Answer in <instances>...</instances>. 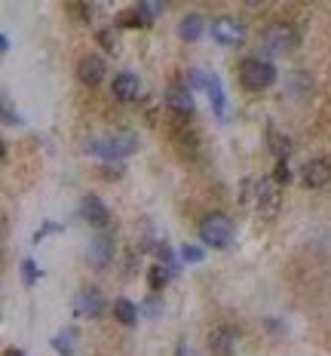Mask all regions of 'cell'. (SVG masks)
I'll return each mask as SVG.
<instances>
[{
  "mask_svg": "<svg viewBox=\"0 0 331 356\" xmlns=\"http://www.w3.org/2000/svg\"><path fill=\"white\" fill-rule=\"evenodd\" d=\"M138 151V138L132 133H108L86 142V154H95L102 160H126Z\"/></svg>",
  "mask_w": 331,
  "mask_h": 356,
  "instance_id": "6da1fadb",
  "label": "cell"
},
{
  "mask_svg": "<svg viewBox=\"0 0 331 356\" xmlns=\"http://www.w3.org/2000/svg\"><path fill=\"white\" fill-rule=\"evenodd\" d=\"M240 83L249 92H261V89L273 87V83H276L273 62H267V58H261V56L242 58V65H240Z\"/></svg>",
  "mask_w": 331,
  "mask_h": 356,
  "instance_id": "7a4b0ae2",
  "label": "cell"
},
{
  "mask_svg": "<svg viewBox=\"0 0 331 356\" xmlns=\"http://www.w3.org/2000/svg\"><path fill=\"white\" fill-rule=\"evenodd\" d=\"M200 240L212 249H227L233 240V221L224 212H212L200 221Z\"/></svg>",
  "mask_w": 331,
  "mask_h": 356,
  "instance_id": "3957f363",
  "label": "cell"
},
{
  "mask_svg": "<svg viewBox=\"0 0 331 356\" xmlns=\"http://www.w3.org/2000/svg\"><path fill=\"white\" fill-rule=\"evenodd\" d=\"M295 43H297V37H295V31H291V25H286V22L270 25L261 34V49H264V56H267V62L276 56H286Z\"/></svg>",
  "mask_w": 331,
  "mask_h": 356,
  "instance_id": "277c9868",
  "label": "cell"
},
{
  "mask_svg": "<svg viewBox=\"0 0 331 356\" xmlns=\"http://www.w3.org/2000/svg\"><path fill=\"white\" fill-rule=\"evenodd\" d=\"M71 311L74 316H80V320H98L104 311V298L98 289H80V292H74V298H71Z\"/></svg>",
  "mask_w": 331,
  "mask_h": 356,
  "instance_id": "5b68a950",
  "label": "cell"
},
{
  "mask_svg": "<svg viewBox=\"0 0 331 356\" xmlns=\"http://www.w3.org/2000/svg\"><path fill=\"white\" fill-rule=\"evenodd\" d=\"M212 37L221 46H240L242 37H246V28H242V22H236V19L221 16L212 22Z\"/></svg>",
  "mask_w": 331,
  "mask_h": 356,
  "instance_id": "8992f818",
  "label": "cell"
},
{
  "mask_svg": "<svg viewBox=\"0 0 331 356\" xmlns=\"http://www.w3.org/2000/svg\"><path fill=\"white\" fill-rule=\"evenodd\" d=\"M86 255H89V261L98 270L108 267L111 261H114V240H111V236H104V234L92 236V240L86 243Z\"/></svg>",
  "mask_w": 331,
  "mask_h": 356,
  "instance_id": "52a82bcc",
  "label": "cell"
},
{
  "mask_svg": "<svg viewBox=\"0 0 331 356\" xmlns=\"http://www.w3.org/2000/svg\"><path fill=\"white\" fill-rule=\"evenodd\" d=\"M104 71H108V65H104L102 56H83L77 62V77H80V83H86V87H98L104 80Z\"/></svg>",
  "mask_w": 331,
  "mask_h": 356,
  "instance_id": "ba28073f",
  "label": "cell"
},
{
  "mask_svg": "<svg viewBox=\"0 0 331 356\" xmlns=\"http://www.w3.org/2000/svg\"><path fill=\"white\" fill-rule=\"evenodd\" d=\"M80 215L86 221L92 224V227H108V221H111V212H108V206H104L102 200H98L95 194H86L83 200H80Z\"/></svg>",
  "mask_w": 331,
  "mask_h": 356,
  "instance_id": "9c48e42d",
  "label": "cell"
},
{
  "mask_svg": "<svg viewBox=\"0 0 331 356\" xmlns=\"http://www.w3.org/2000/svg\"><path fill=\"white\" fill-rule=\"evenodd\" d=\"M258 209H261L264 215H270V219H273L276 209H279V184H276L273 178H261V181H258Z\"/></svg>",
  "mask_w": 331,
  "mask_h": 356,
  "instance_id": "30bf717a",
  "label": "cell"
},
{
  "mask_svg": "<svg viewBox=\"0 0 331 356\" xmlns=\"http://www.w3.org/2000/svg\"><path fill=\"white\" fill-rule=\"evenodd\" d=\"M236 347V335L230 326H215L209 332V353L212 356H230Z\"/></svg>",
  "mask_w": 331,
  "mask_h": 356,
  "instance_id": "8fae6325",
  "label": "cell"
},
{
  "mask_svg": "<svg viewBox=\"0 0 331 356\" xmlns=\"http://www.w3.org/2000/svg\"><path fill=\"white\" fill-rule=\"evenodd\" d=\"M138 92H141V83H138V77L129 74V71L117 74L114 83H111V96H114L117 102H135Z\"/></svg>",
  "mask_w": 331,
  "mask_h": 356,
  "instance_id": "7c38bea8",
  "label": "cell"
},
{
  "mask_svg": "<svg viewBox=\"0 0 331 356\" xmlns=\"http://www.w3.org/2000/svg\"><path fill=\"white\" fill-rule=\"evenodd\" d=\"M301 178L307 188H326L331 181V163L328 160H310L307 166L301 169Z\"/></svg>",
  "mask_w": 331,
  "mask_h": 356,
  "instance_id": "4fadbf2b",
  "label": "cell"
},
{
  "mask_svg": "<svg viewBox=\"0 0 331 356\" xmlns=\"http://www.w3.org/2000/svg\"><path fill=\"white\" fill-rule=\"evenodd\" d=\"M166 108L175 111L178 117H190L194 114V96H190V89L172 87L169 92H166Z\"/></svg>",
  "mask_w": 331,
  "mask_h": 356,
  "instance_id": "5bb4252c",
  "label": "cell"
},
{
  "mask_svg": "<svg viewBox=\"0 0 331 356\" xmlns=\"http://www.w3.org/2000/svg\"><path fill=\"white\" fill-rule=\"evenodd\" d=\"M206 92H209V102H212V108H215V114L218 117L227 114V104H224V89H221V77L209 74L206 77Z\"/></svg>",
  "mask_w": 331,
  "mask_h": 356,
  "instance_id": "9a60e30c",
  "label": "cell"
},
{
  "mask_svg": "<svg viewBox=\"0 0 331 356\" xmlns=\"http://www.w3.org/2000/svg\"><path fill=\"white\" fill-rule=\"evenodd\" d=\"M178 37L181 41H200L203 37V19L200 16H184L181 22H178Z\"/></svg>",
  "mask_w": 331,
  "mask_h": 356,
  "instance_id": "2e32d148",
  "label": "cell"
},
{
  "mask_svg": "<svg viewBox=\"0 0 331 356\" xmlns=\"http://www.w3.org/2000/svg\"><path fill=\"white\" fill-rule=\"evenodd\" d=\"M114 316H117V322H123V326H132V322L138 320V307L132 304V301H114Z\"/></svg>",
  "mask_w": 331,
  "mask_h": 356,
  "instance_id": "e0dca14e",
  "label": "cell"
},
{
  "mask_svg": "<svg viewBox=\"0 0 331 356\" xmlns=\"http://www.w3.org/2000/svg\"><path fill=\"white\" fill-rule=\"evenodd\" d=\"M270 151L276 154V160H286L288 157V151H291V138L288 135H279L276 129H270Z\"/></svg>",
  "mask_w": 331,
  "mask_h": 356,
  "instance_id": "ac0fdd59",
  "label": "cell"
},
{
  "mask_svg": "<svg viewBox=\"0 0 331 356\" xmlns=\"http://www.w3.org/2000/svg\"><path fill=\"white\" fill-rule=\"evenodd\" d=\"M74 338H77V335L71 332V329H65V332H58L56 338H52V351H56V353H62V356H71V353H74Z\"/></svg>",
  "mask_w": 331,
  "mask_h": 356,
  "instance_id": "d6986e66",
  "label": "cell"
},
{
  "mask_svg": "<svg viewBox=\"0 0 331 356\" xmlns=\"http://www.w3.org/2000/svg\"><path fill=\"white\" fill-rule=\"evenodd\" d=\"M286 83H288V92H291L295 98H301V96H307V92H310V80L301 74V71H291Z\"/></svg>",
  "mask_w": 331,
  "mask_h": 356,
  "instance_id": "ffe728a7",
  "label": "cell"
},
{
  "mask_svg": "<svg viewBox=\"0 0 331 356\" xmlns=\"http://www.w3.org/2000/svg\"><path fill=\"white\" fill-rule=\"evenodd\" d=\"M169 270H166L163 265H157V267H150V276H148V280H150V292H163V286H166V280H169Z\"/></svg>",
  "mask_w": 331,
  "mask_h": 356,
  "instance_id": "44dd1931",
  "label": "cell"
},
{
  "mask_svg": "<svg viewBox=\"0 0 331 356\" xmlns=\"http://www.w3.org/2000/svg\"><path fill=\"white\" fill-rule=\"evenodd\" d=\"M135 10H138V16L144 19V25H150V22H157V16L163 12V3H138Z\"/></svg>",
  "mask_w": 331,
  "mask_h": 356,
  "instance_id": "7402d4cb",
  "label": "cell"
},
{
  "mask_svg": "<svg viewBox=\"0 0 331 356\" xmlns=\"http://www.w3.org/2000/svg\"><path fill=\"white\" fill-rule=\"evenodd\" d=\"M117 22H120L123 28H138V25H144V19L138 16V10H135V6H132V10L120 12V19H117Z\"/></svg>",
  "mask_w": 331,
  "mask_h": 356,
  "instance_id": "603a6c76",
  "label": "cell"
},
{
  "mask_svg": "<svg viewBox=\"0 0 331 356\" xmlns=\"http://www.w3.org/2000/svg\"><path fill=\"white\" fill-rule=\"evenodd\" d=\"M273 181H276V184H288V181H291V169H288V163H286V160H282V163H276Z\"/></svg>",
  "mask_w": 331,
  "mask_h": 356,
  "instance_id": "cb8c5ba5",
  "label": "cell"
},
{
  "mask_svg": "<svg viewBox=\"0 0 331 356\" xmlns=\"http://www.w3.org/2000/svg\"><path fill=\"white\" fill-rule=\"evenodd\" d=\"M98 43L104 46V49H111L114 52V46H117V34L111 28H104V31H98Z\"/></svg>",
  "mask_w": 331,
  "mask_h": 356,
  "instance_id": "d4e9b609",
  "label": "cell"
},
{
  "mask_svg": "<svg viewBox=\"0 0 331 356\" xmlns=\"http://www.w3.org/2000/svg\"><path fill=\"white\" fill-rule=\"evenodd\" d=\"M181 258L190 261V265H196V261H203V249L200 246H184L181 249Z\"/></svg>",
  "mask_w": 331,
  "mask_h": 356,
  "instance_id": "484cf974",
  "label": "cell"
},
{
  "mask_svg": "<svg viewBox=\"0 0 331 356\" xmlns=\"http://www.w3.org/2000/svg\"><path fill=\"white\" fill-rule=\"evenodd\" d=\"M160 311H163V304H160V298H157V295H150V298L141 304V313H148V316H157Z\"/></svg>",
  "mask_w": 331,
  "mask_h": 356,
  "instance_id": "4316f807",
  "label": "cell"
},
{
  "mask_svg": "<svg viewBox=\"0 0 331 356\" xmlns=\"http://www.w3.org/2000/svg\"><path fill=\"white\" fill-rule=\"evenodd\" d=\"M22 276H25V282H28V286L37 280V265H34L31 258H25V261H22Z\"/></svg>",
  "mask_w": 331,
  "mask_h": 356,
  "instance_id": "83f0119b",
  "label": "cell"
},
{
  "mask_svg": "<svg viewBox=\"0 0 331 356\" xmlns=\"http://www.w3.org/2000/svg\"><path fill=\"white\" fill-rule=\"evenodd\" d=\"M123 169L120 166H104V178H120Z\"/></svg>",
  "mask_w": 331,
  "mask_h": 356,
  "instance_id": "f1b7e54d",
  "label": "cell"
},
{
  "mask_svg": "<svg viewBox=\"0 0 331 356\" xmlns=\"http://www.w3.org/2000/svg\"><path fill=\"white\" fill-rule=\"evenodd\" d=\"M6 356H25L22 351H16V347H10V351H6Z\"/></svg>",
  "mask_w": 331,
  "mask_h": 356,
  "instance_id": "f546056e",
  "label": "cell"
},
{
  "mask_svg": "<svg viewBox=\"0 0 331 356\" xmlns=\"http://www.w3.org/2000/svg\"><path fill=\"white\" fill-rule=\"evenodd\" d=\"M175 356H187V347L181 344V347H178V351H175Z\"/></svg>",
  "mask_w": 331,
  "mask_h": 356,
  "instance_id": "4dcf8cb0",
  "label": "cell"
}]
</instances>
